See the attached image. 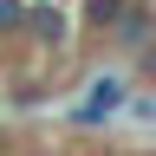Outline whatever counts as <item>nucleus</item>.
I'll list each match as a JSON object with an SVG mask.
<instances>
[{
    "label": "nucleus",
    "instance_id": "4",
    "mask_svg": "<svg viewBox=\"0 0 156 156\" xmlns=\"http://www.w3.org/2000/svg\"><path fill=\"white\" fill-rule=\"evenodd\" d=\"M26 26V7H20V0H0V33H20Z\"/></svg>",
    "mask_w": 156,
    "mask_h": 156
},
{
    "label": "nucleus",
    "instance_id": "1",
    "mask_svg": "<svg viewBox=\"0 0 156 156\" xmlns=\"http://www.w3.org/2000/svg\"><path fill=\"white\" fill-rule=\"evenodd\" d=\"M117 104H124V78H98V85H91V98H85L72 117H78V124H104Z\"/></svg>",
    "mask_w": 156,
    "mask_h": 156
},
{
    "label": "nucleus",
    "instance_id": "2",
    "mask_svg": "<svg viewBox=\"0 0 156 156\" xmlns=\"http://www.w3.org/2000/svg\"><path fill=\"white\" fill-rule=\"evenodd\" d=\"M85 20L91 26H111V20H124V0H85Z\"/></svg>",
    "mask_w": 156,
    "mask_h": 156
},
{
    "label": "nucleus",
    "instance_id": "3",
    "mask_svg": "<svg viewBox=\"0 0 156 156\" xmlns=\"http://www.w3.org/2000/svg\"><path fill=\"white\" fill-rule=\"evenodd\" d=\"M26 26H33L39 39H58V33H65V20H58L52 7H39V13H26Z\"/></svg>",
    "mask_w": 156,
    "mask_h": 156
}]
</instances>
